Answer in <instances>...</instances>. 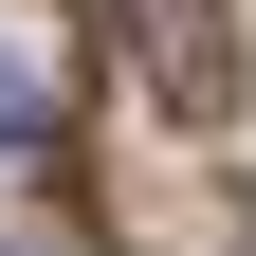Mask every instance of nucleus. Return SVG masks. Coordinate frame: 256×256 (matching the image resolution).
Segmentation results:
<instances>
[{
	"mask_svg": "<svg viewBox=\"0 0 256 256\" xmlns=\"http://www.w3.org/2000/svg\"><path fill=\"white\" fill-rule=\"evenodd\" d=\"M110 37H128V74L165 92V128H238V18L220 0H110Z\"/></svg>",
	"mask_w": 256,
	"mask_h": 256,
	"instance_id": "nucleus-1",
	"label": "nucleus"
},
{
	"mask_svg": "<svg viewBox=\"0 0 256 256\" xmlns=\"http://www.w3.org/2000/svg\"><path fill=\"white\" fill-rule=\"evenodd\" d=\"M37 128H55V74H37L18 37H0V146H37Z\"/></svg>",
	"mask_w": 256,
	"mask_h": 256,
	"instance_id": "nucleus-2",
	"label": "nucleus"
}]
</instances>
